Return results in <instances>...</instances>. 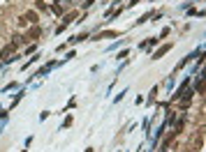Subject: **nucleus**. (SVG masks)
<instances>
[{
  "instance_id": "obj_9",
  "label": "nucleus",
  "mask_w": 206,
  "mask_h": 152,
  "mask_svg": "<svg viewBox=\"0 0 206 152\" xmlns=\"http://www.w3.org/2000/svg\"><path fill=\"white\" fill-rule=\"evenodd\" d=\"M167 35H169V28H164V30L160 32V37H158V39H164V37H167Z\"/></svg>"
},
{
  "instance_id": "obj_5",
  "label": "nucleus",
  "mask_w": 206,
  "mask_h": 152,
  "mask_svg": "<svg viewBox=\"0 0 206 152\" xmlns=\"http://www.w3.org/2000/svg\"><path fill=\"white\" fill-rule=\"evenodd\" d=\"M23 19H26L28 23H35V21H37V14H35V12H28V14L23 16Z\"/></svg>"
},
{
  "instance_id": "obj_7",
  "label": "nucleus",
  "mask_w": 206,
  "mask_h": 152,
  "mask_svg": "<svg viewBox=\"0 0 206 152\" xmlns=\"http://www.w3.org/2000/svg\"><path fill=\"white\" fill-rule=\"evenodd\" d=\"M125 92H127V90H121V94H118L116 99H114V104H118V101H121V99H123V97H125Z\"/></svg>"
},
{
  "instance_id": "obj_10",
  "label": "nucleus",
  "mask_w": 206,
  "mask_h": 152,
  "mask_svg": "<svg viewBox=\"0 0 206 152\" xmlns=\"http://www.w3.org/2000/svg\"><path fill=\"white\" fill-rule=\"evenodd\" d=\"M93 2H95V0H86V2H84V7H86V9H88V7L93 5Z\"/></svg>"
},
{
  "instance_id": "obj_4",
  "label": "nucleus",
  "mask_w": 206,
  "mask_h": 152,
  "mask_svg": "<svg viewBox=\"0 0 206 152\" xmlns=\"http://www.w3.org/2000/svg\"><path fill=\"white\" fill-rule=\"evenodd\" d=\"M151 16H153V12H146V14H144L141 19H137V26H141V23H146L148 19H151Z\"/></svg>"
},
{
  "instance_id": "obj_6",
  "label": "nucleus",
  "mask_w": 206,
  "mask_h": 152,
  "mask_svg": "<svg viewBox=\"0 0 206 152\" xmlns=\"http://www.w3.org/2000/svg\"><path fill=\"white\" fill-rule=\"evenodd\" d=\"M12 39H14V46H16V44H21V42H26V39H23L21 35H14V37H12Z\"/></svg>"
},
{
  "instance_id": "obj_3",
  "label": "nucleus",
  "mask_w": 206,
  "mask_h": 152,
  "mask_svg": "<svg viewBox=\"0 0 206 152\" xmlns=\"http://www.w3.org/2000/svg\"><path fill=\"white\" fill-rule=\"evenodd\" d=\"M39 58H42V55H39V53H37L35 58H30V60H28V62H23V65H21V69H28V67H30L32 62H37V60H39Z\"/></svg>"
},
{
  "instance_id": "obj_2",
  "label": "nucleus",
  "mask_w": 206,
  "mask_h": 152,
  "mask_svg": "<svg viewBox=\"0 0 206 152\" xmlns=\"http://www.w3.org/2000/svg\"><path fill=\"white\" fill-rule=\"evenodd\" d=\"M169 48H171V44H164V46L160 48V51H155V53H153V58H155V60H158V58H162V55H164L167 51H169Z\"/></svg>"
},
{
  "instance_id": "obj_11",
  "label": "nucleus",
  "mask_w": 206,
  "mask_h": 152,
  "mask_svg": "<svg viewBox=\"0 0 206 152\" xmlns=\"http://www.w3.org/2000/svg\"><path fill=\"white\" fill-rule=\"evenodd\" d=\"M7 113H9V111H0V120H2V118H7Z\"/></svg>"
},
{
  "instance_id": "obj_8",
  "label": "nucleus",
  "mask_w": 206,
  "mask_h": 152,
  "mask_svg": "<svg viewBox=\"0 0 206 152\" xmlns=\"http://www.w3.org/2000/svg\"><path fill=\"white\" fill-rule=\"evenodd\" d=\"M30 37H32V39H35V37H39V28H32V30H30Z\"/></svg>"
},
{
  "instance_id": "obj_1",
  "label": "nucleus",
  "mask_w": 206,
  "mask_h": 152,
  "mask_svg": "<svg viewBox=\"0 0 206 152\" xmlns=\"http://www.w3.org/2000/svg\"><path fill=\"white\" fill-rule=\"evenodd\" d=\"M14 53V46H5L2 51H0V58H2V62H9V55Z\"/></svg>"
}]
</instances>
